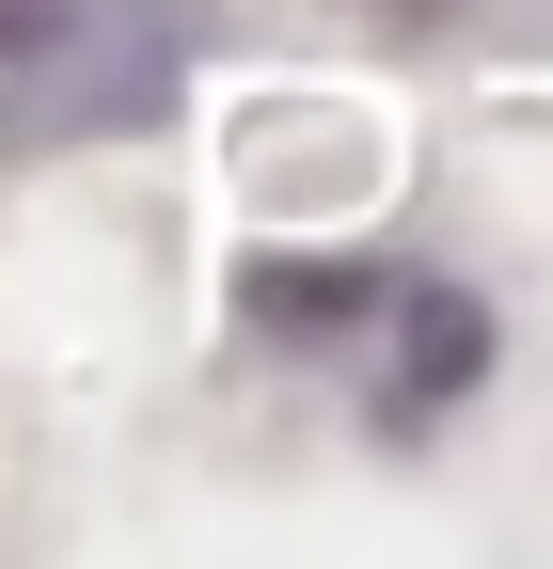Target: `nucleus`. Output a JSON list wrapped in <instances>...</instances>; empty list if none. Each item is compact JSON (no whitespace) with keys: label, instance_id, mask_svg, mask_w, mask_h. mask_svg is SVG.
<instances>
[{"label":"nucleus","instance_id":"f257e3e1","mask_svg":"<svg viewBox=\"0 0 553 569\" xmlns=\"http://www.w3.org/2000/svg\"><path fill=\"white\" fill-rule=\"evenodd\" d=\"M411 365H395V427H428V411H459L474 380H491V301L474 284H411Z\"/></svg>","mask_w":553,"mask_h":569},{"label":"nucleus","instance_id":"f03ea898","mask_svg":"<svg viewBox=\"0 0 553 569\" xmlns=\"http://www.w3.org/2000/svg\"><path fill=\"white\" fill-rule=\"evenodd\" d=\"M364 301H380V269H253V317H285V332H332Z\"/></svg>","mask_w":553,"mask_h":569}]
</instances>
